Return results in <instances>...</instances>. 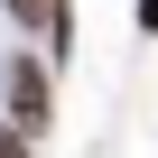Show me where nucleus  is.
Listing matches in <instances>:
<instances>
[{
	"instance_id": "nucleus-1",
	"label": "nucleus",
	"mask_w": 158,
	"mask_h": 158,
	"mask_svg": "<svg viewBox=\"0 0 158 158\" xmlns=\"http://www.w3.org/2000/svg\"><path fill=\"white\" fill-rule=\"evenodd\" d=\"M10 130H47V74L28 56L10 65Z\"/></svg>"
},
{
	"instance_id": "nucleus-2",
	"label": "nucleus",
	"mask_w": 158,
	"mask_h": 158,
	"mask_svg": "<svg viewBox=\"0 0 158 158\" xmlns=\"http://www.w3.org/2000/svg\"><path fill=\"white\" fill-rule=\"evenodd\" d=\"M47 10H56V0H10V19H19V28H47Z\"/></svg>"
},
{
	"instance_id": "nucleus-3",
	"label": "nucleus",
	"mask_w": 158,
	"mask_h": 158,
	"mask_svg": "<svg viewBox=\"0 0 158 158\" xmlns=\"http://www.w3.org/2000/svg\"><path fill=\"white\" fill-rule=\"evenodd\" d=\"M0 158H28V130H0Z\"/></svg>"
},
{
	"instance_id": "nucleus-4",
	"label": "nucleus",
	"mask_w": 158,
	"mask_h": 158,
	"mask_svg": "<svg viewBox=\"0 0 158 158\" xmlns=\"http://www.w3.org/2000/svg\"><path fill=\"white\" fill-rule=\"evenodd\" d=\"M139 37H158V0H139Z\"/></svg>"
}]
</instances>
